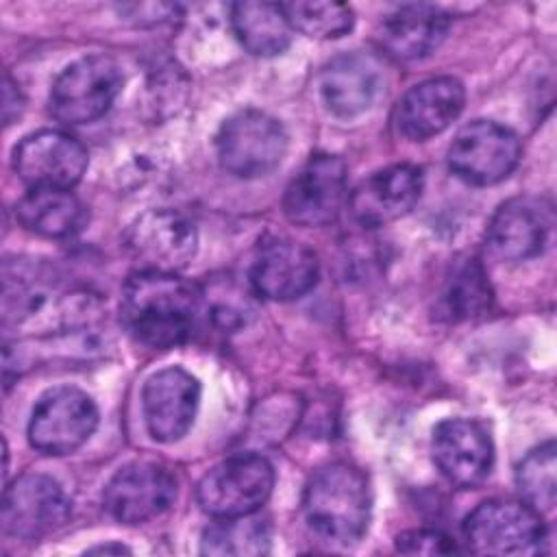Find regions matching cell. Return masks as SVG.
<instances>
[{"label": "cell", "mask_w": 557, "mask_h": 557, "mask_svg": "<svg viewBox=\"0 0 557 557\" xmlns=\"http://www.w3.org/2000/svg\"><path fill=\"white\" fill-rule=\"evenodd\" d=\"M194 224L174 209H148L126 231V248L137 270L176 274L196 255Z\"/></svg>", "instance_id": "obj_10"}, {"label": "cell", "mask_w": 557, "mask_h": 557, "mask_svg": "<svg viewBox=\"0 0 557 557\" xmlns=\"http://www.w3.org/2000/svg\"><path fill=\"white\" fill-rule=\"evenodd\" d=\"M315 252L294 239H270L259 246L250 265V287L268 300H296L318 281Z\"/></svg>", "instance_id": "obj_16"}, {"label": "cell", "mask_w": 557, "mask_h": 557, "mask_svg": "<svg viewBox=\"0 0 557 557\" xmlns=\"http://www.w3.org/2000/svg\"><path fill=\"white\" fill-rule=\"evenodd\" d=\"M98 424V407L83 389L61 385L48 389L33 407L28 442L44 455H70L81 448Z\"/></svg>", "instance_id": "obj_7"}, {"label": "cell", "mask_w": 557, "mask_h": 557, "mask_svg": "<svg viewBox=\"0 0 557 557\" xmlns=\"http://www.w3.org/2000/svg\"><path fill=\"white\" fill-rule=\"evenodd\" d=\"M215 150L226 172L239 178H257L270 174L283 161L287 133L270 113L244 109L222 122Z\"/></svg>", "instance_id": "obj_4"}, {"label": "cell", "mask_w": 557, "mask_h": 557, "mask_svg": "<svg viewBox=\"0 0 557 557\" xmlns=\"http://www.w3.org/2000/svg\"><path fill=\"white\" fill-rule=\"evenodd\" d=\"M122 89V70L107 54L70 63L52 83L48 107L63 124H89L102 117Z\"/></svg>", "instance_id": "obj_6"}, {"label": "cell", "mask_w": 557, "mask_h": 557, "mask_svg": "<svg viewBox=\"0 0 557 557\" xmlns=\"http://www.w3.org/2000/svg\"><path fill=\"white\" fill-rule=\"evenodd\" d=\"M490 285L481 265L470 259L461 263L446 283L442 302L450 318H472L490 307Z\"/></svg>", "instance_id": "obj_27"}, {"label": "cell", "mask_w": 557, "mask_h": 557, "mask_svg": "<svg viewBox=\"0 0 557 557\" xmlns=\"http://www.w3.org/2000/svg\"><path fill=\"white\" fill-rule=\"evenodd\" d=\"M448 168L470 185H494L511 174L520 159L513 131L492 120H474L457 131L448 146Z\"/></svg>", "instance_id": "obj_8"}, {"label": "cell", "mask_w": 557, "mask_h": 557, "mask_svg": "<svg viewBox=\"0 0 557 557\" xmlns=\"http://www.w3.org/2000/svg\"><path fill=\"white\" fill-rule=\"evenodd\" d=\"M231 24L239 44L255 57L281 54L292 41L283 4L237 2L231 7Z\"/></svg>", "instance_id": "obj_23"}, {"label": "cell", "mask_w": 557, "mask_h": 557, "mask_svg": "<svg viewBox=\"0 0 557 557\" xmlns=\"http://www.w3.org/2000/svg\"><path fill=\"white\" fill-rule=\"evenodd\" d=\"M302 511L309 529L324 542L339 546L355 544L370 524V483L352 463H326L307 481Z\"/></svg>", "instance_id": "obj_2"}, {"label": "cell", "mask_w": 557, "mask_h": 557, "mask_svg": "<svg viewBox=\"0 0 557 557\" xmlns=\"http://www.w3.org/2000/svg\"><path fill=\"white\" fill-rule=\"evenodd\" d=\"M463 535L476 555H535L546 544L540 511L513 498H490L476 505L463 522Z\"/></svg>", "instance_id": "obj_3"}, {"label": "cell", "mask_w": 557, "mask_h": 557, "mask_svg": "<svg viewBox=\"0 0 557 557\" xmlns=\"http://www.w3.org/2000/svg\"><path fill=\"white\" fill-rule=\"evenodd\" d=\"M283 11L292 30L318 39L342 37L355 24L352 9L342 2H289L283 4Z\"/></svg>", "instance_id": "obj_26"}, {"label": "cell", "mask_w": 557, "mask_h": 557, "mask_svg": "<svg viewBox=\"0 0 557 557\" xmlns=\"http://www.w3.org/2000/svg\"><path fill=\"white\" fill-rule=\"evenodd\" d=\"M381 87V67L376 59L366 52L335 57L320 76L322 100L337 117H355L368 111L379 98Z\"/></svg>", "instance_id": "obj_20"}, {"label": "cell", "mask_w": 557, "mask_h": 557, "mask_svg": "<svg viewBox=\"0 0 557 557\" xmlns=\"http://www.w3.org/2000/svg\"><path fill=\"white\" fill-rule=\"evenodd\" d=\"M433 461L444 479L457 487L483 483L494 463L487 429L470 418H448L433 429Z\"/></svg>", "instance_id": "obj_15"}, {"label": "cell", "mask_w": 557, "mask_h": 557, "mask_svg": "<svg viewBox=\"0 0 557 557\" xmlns=\"http://www.w3.org/2000/svg\"><path fill=\"white\" fill-rule=\"evenodd\" d=\"M466 102L463 85L453 76H435L413 85L396 104L394 124L413 141L440 135L457 120Z\"/></svg>", "instance_id": "obj_19"}, {"label": "cell", "mask_w": 557, "mask_h": 557, "mask_svg": "<svg viewBox=\"0 0 557 557\" xmlns=\"http://www.w3.org/2000/svg\"><path fill=\"white\" fill-rule=\"evenodd\" d=\"M448 24V15L431 4H405L381 22L379 46L398 61L422 59L444 41Z\"/></svg>", "instance_id": "obj_21"}, {"label": "cell", "mask_w": 557, "mask_h": 557, "mask_svg": "<svg viewBox=\"0 0 557 557\" xmlns=\"http://www.w3.org/2000/svg\"><path fill=\"white\" fill-rule=\"evenodd\" d=\"M205 555H263L270 550V529L250 516L218 518L200 540Z\"/></svg>", "instance_id": "obj_24"}, {"label": "cell", "mask_w": 557, "mask_h": 557, "mask_svg": "<svg viewBox=\"0 0 557 557\" xmlns=\"http://www.w3.org/2000/svg\"><path fill=\"white\" fill-rule=\"evenodd\" d=\"M17 222L41 237H70L85 222V209L70 189H30L15 205Z\"/></svg>", "instance_id": "obj_22"}, {"label": "cell", "mask_w": 557, "mask_h": 557, "mask_svg": "<svg viewBox=\"0 0 557 557\" xmlns=\"http://www.w3.org/2000/svg\"><path fill=\"white\" fill-rule=\"evenodd\" d=\"M13 170L30 189H70L87 170V150L63 131H37L15 146Z\"/></svg>", "instance_id": "obj_11"}, {"label": "cell", "mask_w": 557, "mask_h": 557, "mask_svg": "<svg viewBox=\"0 0 557 557\" xmlns=\"http://www.w3.org/2000/svg\"><path fill=\"white\" fill-rule=\"evenodd\" d=\"M122 322L150 348L185 344L202 313V294L168 272L137 270L122 289Z\"/></svg>", "instance_id": "obj_1"}, {"label": "cell", "mask_w": 557, "mask_h": 557, "mask_svg": "<svg viewBox=\"0 0 557 557\" xmlns=\"http://www.w3.org/2000/svg\"><path fill=\"white\" fill-rule=\"evenodd\" d=\"M70 500L46 474L17 476L2 496V531L22 542H39L70 520Z\"/></svg>", "instance_id": "obj_9"}, {"label": "cell", "mask_w": 557, "mask_h": 557, "mask_svg": "<svg viewBox=\"0 0 557 557\" xmlns=\"http://www.w3.org/2000/svg\"><path fill=\"white\" fill-rule=\"evenodd\" d=\"M346 198V163L337 154H313L283 196L285 215L298 226L331 224Z\"/></svg>", "instance_id": "obj_12"}, {"label": "cell", "mask_w": 557, "mask_h": 557, "mask_svg": "<svg viewBox=\"0 0 557 557\" xmlns=\"http://www.w3.org/2000/svg\"><path fill=\"white\" fill-rule=\"evenodd\" d=\"M396 548L405 555H450L457 553L455 540L442 531L416 529L396 537Z\"/></svg>", "instance_id": "obj_28"}, {"label": "cell", "mask_w": 557, "mask_h": 557, "mask_svg": "<svg viewBox=\"0 0 557 557\" xmlns=\"http://www.w3.org/2000/svg\"><path fill=\"white\" fill-rule=\"evenodd\" d=\"M274 468L255 453L233 455L213 466L198 483L196 498L213 518H239L255 513L272 494Z\"/></svg>", "instance_id": "obj_5"}, {"label": "cell", "mask_w": 557, "mask_h": 557, "mask_svg": "<svg viewBox=\"0 0 557 557\" xmlns=\"http://www.w3.org/2000/svg\"><path fill=\"white\" fill-rule=\"evenodd\" d=\"M176 498L174 474L154 461H133L120 468L107 483L102 500L111 518L124 524H141L161 516Z\"/></svg>", "instance_id": "obj_13"}, {"label": "cell", "mask_w": 557, "mask_h": 557, "mask_svg": "<svg viewBox=\"0 0 557 557\" xmlns=\"http://www.w3.org/2000/svg\"><path fill=\"white\" fill-rule=\"evenodd\" d=\"M555 444L546 442L518 463L516 470V485L535 511H553L555 507Z\"/></svg>", "instance_id": "obj_25"}, {"label": "cell", "mask_w": 557, "mask_h": 557, "mask_svg": "<svg viewBox=\"0 0 557 557\" xmlns=\"http://www.w3.org/2000/svg\"><path fill=\"white\" fill-rule=\"evenodd\" d=\"M422 194V172L398 163L363 178L350 194V213L363 226H383L407 215Z\"/></svg>", "instance_id": "obj_18"}, {"label": "cell", "mask_w": 557, "mask_h": 557, "mask_svg": "<svg viewBox=\"0 0 557 557\" xmlns=\"http://www.w3.org/2000/svg\"><path fill=\"white\" fill-rule=\"evenodd\" d=\"M87 553H115V555H122V553H131L126 546H122V544H102V546H94V548H89Z\"/></svg>", "instance_id": "obj_29"}, {"label": "cell", "mask_w": 557, "mask_h": 557, "mask_svg": "<svg viewBox=\"0 0 557 557\" xmlns=\"http://www.w3.org/2000/svg\"><path fill=\"white\" fill-rule=\"evenodd\" d=\"M200 383L183 368L170 366L150 374L141 389L144 422L152 440L170 444L181 440L198 411Z\"/></svg>", "instance_id": "obj_14"}, {"label": "cell", "mask_w": 557, "mask_h": 557, "mask_svg": "<svg viewBox=\"0 0 557 557\" xmlns=\"http://www.w3.org/2000/svg\"><path fill=\"white\" fill-rule=\"evenodd\" d=\"M553 211L537 198L518 196L498 207L487 226V248L500 261H524L544 250Z\"/></svg>", "instance_id": "obj_17"}]
</instances>
